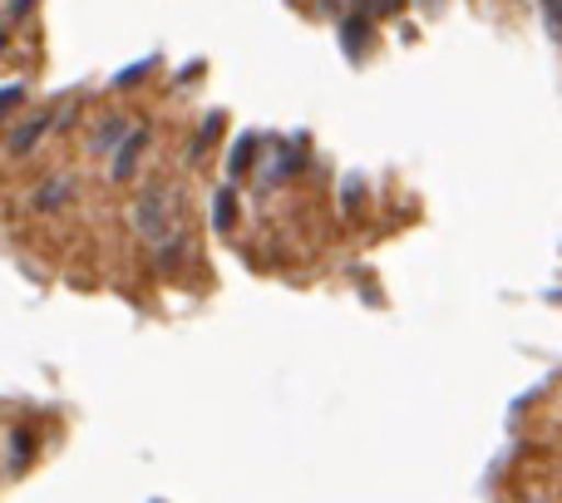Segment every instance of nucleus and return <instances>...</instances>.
<instances>
[{"label": "nucleus", "instance_id": "nucleus-4", "mask_svg": "<svg viewBox=\"0 0 562 503\" xmlns=\"http://www.w3.org/2000/svg\"><path fill=\"white\" fill-rule=\"evenodd\" d=\"M252 154H257V134H243V138H237V148H233V164H227V174L243 178L247 168H252Z\"/></svg>", "mask_w": 562, "mask_h": 503}, {"label": "nucleus", "instance_id": "nucleus-8", "mask_svg": "<svg viewBox=\"0 0 562 503\" xmlns=\"http://www.w3.org/2000/svg\"><path fill=\"white\" fill-rule=\"evenodd\" d=\"M59 198H69V183H65V178H59V183H45L35 198H30V203L45 208V213H49V208H59Z\"/></svg>", "mask_w": 562, "mask_h": 503}, {"label": "nucleus", "instance_id": "nucleus-7", "mask_svg": "<svg viewBox=\"0 0 562 503\" xmlns=\"http://www.w3.org/2000/svg\"><path fill=\"white\" fill-rule=\"evenodd\" d=\"M134 134V128H128V119H104V128H99L94 134V148H109L119 138V144H124V138Z\"/></svg>", "mask_w": 562, "mask_h": 503}, {"label": "nucleus", "instance_id": "nucleus-5", "mask_svg": "<svg viewBox=\"0 0 562 503\" xmlns=\"http://www.w3.org/2000/svg\"><path fill=\"white\" fill-rule=\"evenodd\" d=\"M30 449H35V435H30V429H15V435H10V469H25L30 465Z\"/></svg>", "mask_w": 562, "mask_h": 503}, {"label": "nucleus", "instance_id": "nucleus-12", "mask_svg": "<svg viewBox=\"0 0 562 503\" xmlns=\"http://www.w3.org/2000/svg\"><path fill=\"white\" fill-rule=\"evenodd\" d=\"M10 20H20V15H30V0H10V10H5Z\"/></svg>", "mask_w": 562, "mask_h": 503}, {"label": "nucleus", "instance_id": "nucleus-3", "mask_svg": "<svg viewBox=\"0 0 562 503\" xmlns=\"http://www.w3.org/2000/svg\"><path fill=\"white\" fill-rule=\"evenodd\" d=\"M217 134H223V114H217V109H213V114H207V119H203V134H198V138H193V154H188V158H193V164H198V158H203V154H207V148H213V144H217Z\"/></svg>", "mask_w": 562, "mask_h": 503}, {"label": "nucleus", "instance_id": "nucleus-2", "mask_svg": "<svg viewBox=\"0 0 562 503\" xmlns=\"http://www.w3.org/2000/svg\"><path fill=\"white\" fill-rule=\"evenodd\" d=\"M55 119H59V114H35L30 124H20L15 134H10V154H30V148H35V138H45Z\"/></svg>", "mask_w": 562, "mask_h": 503}, {"label": "nucleus", "instance_id": "nucleus-11", "mask_svg": "<svg viewBox=\"0 0 562 503\" xmlns=\"http://www.w3.org/2000/svg\"><path fill=\"white\" fill-rule=\"evenodd\" d=\"M20 99H25V89H20V85H10V89H5V99H0V109H5V114H15V109H20Z\"/></svg>", "mask_w": 562, "mask_h": 503}, {"label": "nucleus", "instance_id": "nucleus-6", "mask_svg": "<svg viewBox=\"0 0 562 503\" xmlns=\"http://www.w3.org/2000/svg\"><path fill=\"white\" fill-rule=\"evenodd\" d=\"M154 65H158V55H144V59H134V65H128V69H119V75H114V89H134L138 79H144V75H148V69H154Z\"/></svg>", "mask_w": 562, "mask_h": 503}, {"label": "nucleus", "instance_id": "nucleus-10", "mask_svg": "<svg viewBox=\"0 0 562 503\" xmlns=\"http://www.w3.org/2000/svg\"><path fill=\"white\" fill-rule=\"evenodd\" d=\"M543 20H548V30H553V40H562V0L558 5H543Z\"/></svg>", "mask_w": 562, "mask_h": 503}, {"label": "nucleus", "instance_id": "nucleus-1", "mask_svg": "<svg viewBox=\"0 0 562 503\" xmlns=\"http://www.w3.org/2000/svg\"><path fill=\"white\" fill-rule=\"evenodd\" d=\"M144 144H148V128H144V124H134V134H128L124 144L114 148V164H109V174H114V178H134V168H138V154H144Z\"/></svg>", "mask_w": 562, "mask_h": 503}, {"label": "nucleus", "instance_id": "nucleus-9", "mask_svg": "<svg viewBox=\"0 0 562 503\" xmlns=\"http://www.w3.org/2000/svg\"><path fill=\"white\" fill-rule=\"evenodd\" d=\"M213 223H217V233H233V188H223V193H217Z\"/></svg>", "mask_w": 562, "mask_h": 503}]
</instances>
